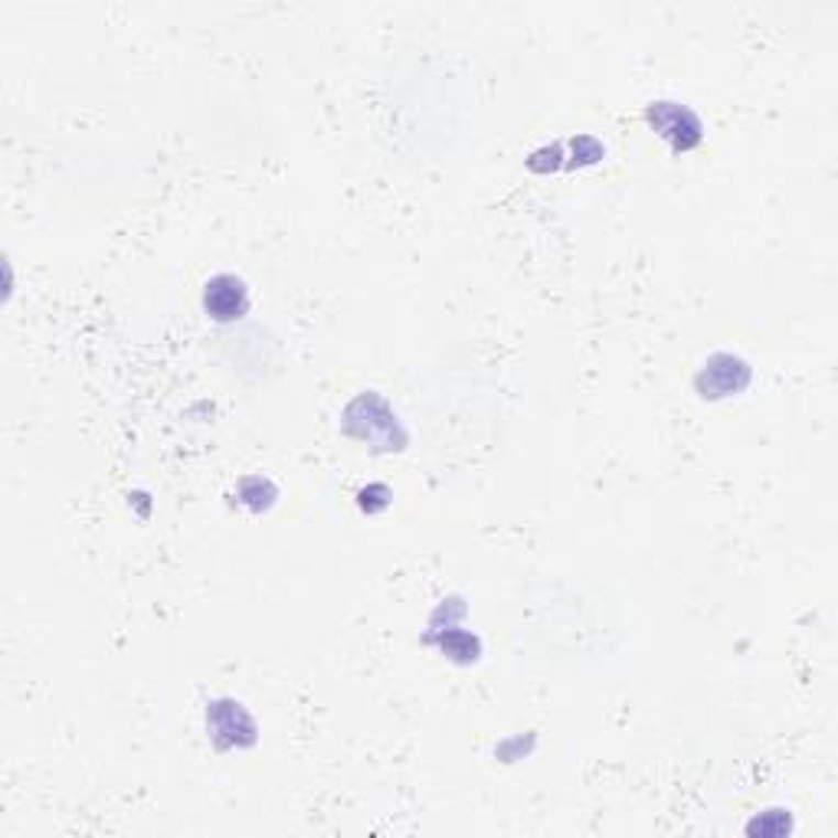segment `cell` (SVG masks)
<instances>
[{"instance_id":"obj_2","label":"cell","mask_w":838,"mask_h":838,"mask_svg":"<svg viewBox=\"0 0 838 838\" xmlns=\"http://www.w3.org/2000/svg\"><path fill=\"white\" fill-rule=\"evenodd\" d=\"M246 301H250V298H246L243 282L223 276V279L207 285V311H210L213 318H220V321L240 318V315L246 311Z\"/></svg>"},{"instance_id":"obj_1","label":"cell","mask_w":838,"mask_h":838,"mask_svg":"<svg viewBox=\"0 0 838 838\" xmlns=\"http://www.w3.org/2000/svg\"><path fill=\"white\" fill-rule=\"evenodd\" d=\"M649 119H652V125L659 129V135L672 139L675 147H692V144H698L701 125L688 109H679V106H672V102H659V106L649 112Z\"/></svg>"}]
</instances>
